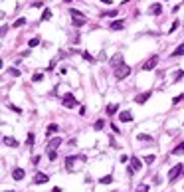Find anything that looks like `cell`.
I'll list each match as a JSON object with an SVG mask.
<instances>
[{"label":"cell","mask_w":184,"mask_h":192,"mask_svg":"<svg viewBox=\"0 0 184 192\" xmlns=\"http://www.w3.org/2000/svg\"><path fill=\"white\" fill-rule=\"evenodd\" d=\"M69 16H71V22H73V26L75 28H81V26L87 24V18L83 16V12H79V10H69Z\"/></svg>","instance_id":"cell-1"},{"label":"cell","mask_w":184,"mask_h":192,"mask_svg":"<svg viewBox=\"0 0 184 192\" xmlns=\"http://www.w3.org/2000/svg\"><path fill=\"white\" fill-rule=\"evenodd\" d=\"M129 73H131V67L127 63H121L119 67H115V77L117 79H125V77H129Z\"/></svg>","instance_id":"cell-2"},{"label":"cell","mask_w":184,"mask_h":192,"mask_svg":"<svg viewBox=\"0 0 184 192\" xmlns=\"http://www.w3.org/2000/svg\"><path fill=\"white\" fill-rule=\"evenodd\" d=\"M61 103H63V107H67V109H73V107L77 105V99L73 97V93H66L63 99H61Z\"/></svg>","instance_id":"cell-3"},{"label":"cell","mask_w":184,"mask_h":192,"mask_svg":"<svg viewBox=\"0 0 184 192\" xmlns=\"http://www.w3.org/2000/svg\"><path fill=\"white\" fill-rule=\"evenodd\" d=\"M156 63H158V56H152V58H149L145 63H143V69L145 72H151V69H155Z\"/></svg>","instance_id":"cell-4"},{"label":"cell","mask_w":184,"mask_h":192,"mask_svg":"<svg viewBox=\"0 0 184 192\" xmlns=\"http://www.w3.org/2000/svg\"><path fill=\"white\" fill-rule=\"evenodd\" d=\"M182 170H184L182 164H176V166H172V168H170V174H168V180H170V182H174V180L178 178V174L182 172Z\"/></svg>","instance_id":"cell-5"},{"label":"cell","mask_w":184,"mask_h":192,"mask_svg":"<svg viewBox=\"0 0 184 192\" xmlns=\"http://www.w3.org/2000/svg\"><path fill=\"white\" fill-rule=\"evenodd\" d=\"M119 119H121V123H131V121H133V113H131V111H127V109H125V111H121V115H119Z\"/></svg>","instance_id":"cell-6"},{"label":"cell","mask_w":184,"mask_h":192,"mask_svg":"<svg viewBox=\"0 0 184 192\" xmlns=\"http://www.w3.org/2000/svg\"><path fill=\"white\" fill-rule=\"evenodd\" d=\"M109 63H111V67H119L121 63H125V62H123V56H121V53H115L113 58H111V62H109Z\"/></svg>","instance_id":"cell-7"},{"label":"cell","mask_w":184,"mask_h":192,"mask_svg":"<svg viewBox=\"0 0 184 192\" xmlns=\"http://www.w3.org/2000/svg\"><path fill=\"white\" fill-rule=\"evenodd\" d=\"M143 163H145V160H139L137 157H131V168H133V170H137V172H139L141 166H143Z\"/></svg>","instance_id":"cell-8"},{"label":"cell","mask_w":184,"mask_h":192,"mask_svg":"<svg viewBox=\"0 0 184 192\" xmlns=\"http://www.w3.org/2000/svg\"><path fill=\"white\" fill-rule=\"evenodd\" d=\"M151 95H152V91H145V93H141V95H137V97H135V101H137L139 105H143V103H145V101L149 99Z\"/></svg>","instance_id":"cell-9"},{"label":"cell","mask_w":184,"mask_h":192,"mask_svg":"<svg viewBox=\"0 0 184 192\" xmlns=\"http://www.w3.org/2000/svg\"><path fill=\"white\" fill-rule=\"evenodd\" d=\"M24 176H26L24 168H14V170H12V178H14V180H22Z\"/></svg>","instance_id":"cell-10"},{"label":"cell","mask_w":184,"mask_h":192,"mask_svg":"<svg viewBox=\"0 0 184 192\" xmlns=\"http://www.w3.org/2000/svg\"><path fill=\"white\" fill-rule=\"evenodd\" d=\"M44 182H48V174L38 172L36 176H34V184H44Z\"/></svg>","instance_id":"cell-11"},{"label":"cell","mask_w":184,"mask_h":192,"mask_svg":"<svg viewBox=\"0 0 184 192\" xmlns=\"http://www.w3.org/2000/svg\"><path fill=\"white\" fill-rule=\"evenodd\" d=\"M109 28L115 30V32H117V30H123V28H125V22H123V20H115V22H111Z\"/></svg>","instance_id":"cell-12"},{"label":"cell","mask_w":184,"mask_h":192,"mask_svg":"<svg viewBox=\"0 0 184 192\" xmlns=\"http://www.w3.org/2000/svg\"><path fill=\"white\" fill-rule=\"evenodd\" d=\"M75 159H77V157H67V159H66V168H67V172H71V170H73Z\"/></svg>","instance_id":"cell-13"},{"label":"cell","mask_w":184,"mask_h":192,"mask_svg":"<svg viewBox=\"0 0 184 192\" xmlns=\"http://www.w3.org/2000/svg\"><path fill=\"white\" fill-rule=\"evenodd\" d=\"M2 141H4V145H8V147H18V145H20L18 141L14 139V137H4Z\"/></svg>","instance_id":"cell-14"},{"label":"cell","mask_w":184,"mask_h":192,"mask_svg":"<svg viewBox=\"0 0 184 192\" xmlns=\"http://www.w3.org/2000/svg\"><path fill=\"white\" fill-rule=\"evenodd\" d=\"M60 145H61V139L60 137H54V139L50 141V145H48V149H57Z\"/></svg>","instance_id":"cell-15"},{"label":"cell","mask_w":184,"mask_h":192,"mask_svg":"<svg viewBox=\"0 0 184 192\" xmlns=\"http://www.w3.org/2000/svg\"><path fill=\"white\" fill-rule=\"evenodd\" d=\"M137 141H143V143H151L152 137H151V135H145V133H139V135H137Z\"/></svg>","instance_id":"cell-16"},{"label":"cell","mask_w":184,"mask_h":192,"mask_svg":"<svg viewBox=\"0 0 184 192\" xmlns=\"http://www.w3.org/2000/svg\"><path fill=\"white\" fill-rule=\"evenodd\" d=\"M161 12H162V6H161V4H151V14L158 16Z\"/></svg>","instance_id":"cell-17"},{"label":"cell","mask_w":184,"mask_h":192,"mask_svg":"<svg viewBox=\"0 0 184 192\" xmlns=\"http://www.w3.org/2000/svg\"><path fill=\"white\" fill-rule=\"evenodd\" d=\"M172 154H184V143L176 145L174 149H172Z\"/></svg>","instance_id":"cell-18"},{"label":"cell","mask_w":184,"mask_h":192,"mask_svg":"<svg viewBox=\"0 0 184 192\" xmlns=\"http://www.w3.org/2000/svg\"><path fill=\"white\" fill-rule=\"evenodd\" d=\"M99 182L101 184H111V182H113V176H111V174H105V176L99 178Z\"/></svg>","instance_id":"cell-19"},{"label":"cell","mask_w":184,"mask_h":192,"mask_svg":"<svg viewBox=\"0 0 184 192\" xmlns=\"http://www.w3.org/2000/svg\"><path fill=\"white\" fill-rule=\"evenodd\" d=\"M22 26H26V18H18V20H14L12 28H22Z\"/></svg>","instance_id":"cell-20"},{"label":"cell","mask_w":184,"mask_h":192,"mask_svg":"<svg viewBox=\"0 0 184 192\" xmlns=\"http://www.w3.org/2000/svg\"><path fill=\"white\" fill-rule=\"evenodd\" d=\"M6 73H8V75H12V77H20V69H16V67H8V69H6Z\"/></svg>","instance_id":"cell-21"},{"label":"cell","mask_w":184,"mask_h":192,"mask_svg":"<svg viewBox=\"0 0 184 192\" xmlns=\"http://www.w3.org/2000/svg\"><path fill=\"white\" fill-rule=\"evenodd\" d=\"M182 53H184V44H180L178 48L172 52V58H178V56H182Z\"/></svg>","instance_id":"cell-22"},{"label":"cell","mask_w":184,"mask_h":192,"mask_svg":"<svg viewBox=\"0 0 184 192\" xmlns=\"http://www.w3.org/2000/svg\"><path fill=\"white\" fill-rule=\"evenodd\" d=\"M50 18H52V10H44V14H42V18H40V20H42V22H46V20H50Z\"/></svg>","instance_id":"cell-23"},{"label":"cell","mask_w":184,"mask_h":192,"mask_svg":"<svg viewBox=\"0 0 184 192\" xmlns=\"http://www.w3.org/2000/svg\"><path fill=\"white\" fill-rule=\"evenodd\" d=\"M48 159H50V160H56V159H57L56 149H48Z\"/></svg>","instance_id":"cell-24"},{"label":"cell","mask_w":184,"mask_h":192,"mask_svg":"<svg viewBox=\"0 0 184 192\" xmlns=\"http://www.w3.org/2000/svg\"><path fill=\"white\" fill-rule=\"evenodd\" d=\"M81 56H83V59H85V62H89V63H93V62H95V58H93V56H91L89 52H83V53H81Z\"/></svg>","instance_id":"cell-25"},{"label":"cell","mask_w":184,"mask_h":192,"mask_svg":"<svg viewBox=\"0 0 184 192\" xmlns=\"http://www.w3.org/2000/svg\"><path fill=\"white\" fill-rule=\"evenodd\" d=\"M117 109H119V105H115V103H113V105H109V107H107V115H115V113H117Z\"/></svg>","instance_id":"cell-26"},{"label":"cell","mask_w":184,"mask_h":192,"mask_svg":"<svg viewBox=\"0 0 184 192\" xmlns=\"http://www.w3.org/2000/svg\"><path fill=\"white\" fill-rule=\"evenodd\" d=\"M57 129H60V127L56 125V123H50V125H48V133L52 135V133H57Z\"/></svg>","instance_id":"cell-27"},{"label":"cell","mask_w":184,"mask_h":192,"mask_svg":"<svg viewBox=\"0 0 184 192\" xmlns=\"http://www.w3.org/2000/svg\"><path fill=\"white\" fill-rule=\"evenodd\" d=\"M103 127H105V121H103V119H99V121H97V123L93 125V129H95V131H101Z\"/></svg>","instance_id":"cell-28"},{"label":"cell","mask_w":184,"mask_h":192,"mask_svg":"<svg viewBox=\"0 0 184 192\" xmlns=\"http://www.w3.org/2000/svg\"><path fill=\"white\" fill-rule=\"evenodd\" d=\"M143 160H145V164H152V163H155V154H146Z\"/></svg>","instance_id":"cell-29"},{"label":"cell","mask_w":184,"mask_h":192,"mask_svg":"<svg viewBox=\"0 0 184 192\" xmlns=\"http://www.w3.org/2000/svg\"><path fill=\"white\" fill-rule=\"evenodd\" d=\"M38 44H40V38H32V40L28 42V46H30V48H36Z\"/></svg>","instance_id":"cell-30"},{"label":"cell","mask_w":184,"mask_h":192,"mask_svg":"<svg viewBox=\"0 0 184 192\" xmlns=\"http://www.w3.org/2000/svg\"><path fill=\"white\" fill-rule=\"evenodd\" d=\"M42 79H44V73H34V77H32V81H42Z\"/></svg>","instance_id":"cell-31"},{"label":"cell","mask_w":184,"mask_h":192,"mask_svg":"<svg viewBox=\"0 0 184 192\" xmlns=\"http://www.w3.org/2000/svg\"><path fill=\"white\" fill-rule=\"evenodd\" d=\"M182 75H184V72H182V69H178V72L174 73V81H180V79H182Z\"/></svg>","instance_id":"cell-32"},{"label":"cell","mask_w":184,"mask_h":192,"mask_svg":"<svg viewBox=\"0 0 184 192\" xmlns=\"http://www.w3.org/2000/svg\"><path fill=\"white\" fill-rule=\"evenodd\" d=\"M178 24H180L178 20H174V22L170 24V30H168V32H176V28H178Z\"/></svg>","instance_id":"cell-33"},{"label":"cell","mask_w":184,"mask_h":192,"mask_svg":"<svg viewBox=\"0 0 184 192\" xmlns=\"http://www.w3.org/2000/svg\"><path fill=\"white\" fill-rule=\"evenodd\" d=\"M8 109H12L14 113H22V109H20V107H16V105H12V103L8 105Z\"/></svg>","instance_id":"cell-34"},{"label":"cell","mask_w":184,"mask_h":192,"mask_svg":"<svg viewBox=\"0 0 184 192\" xmlns=\"http://www.w3.org/2000/svg\"><path fill=\"white\" fill-rule=\"evenodd\" d=\"M135 192H149V186H146V184H143V186H139Z\"/></svg>","instance_id":"cell-35"},{"label":"cell","mask_w":184,"mask_h":192,"mask_svg":"<svg viewBox=\"0 0 184 192\" xmlns=\"http://www.w3.org/2000/svg\"><path fill=\"white\" fill-rule=\"evenodd\" d=\"M103 16H111V18H113V16H117V10H109V12H105Z\"/></svg>","instance_id":"cell-36"},{"label":"cell","mask_w":184,"mask_h":192,"mask_svg":"<svg viewBox=\"0 0 184 192\" xmlns=\"http://www.w3.org/2000/svg\"><path fill=\"white\" fill-rule=\"evenodd\" d=\"M28 145H30V147L34 145V133H28Z\"/></svg>","instance_id":"cell-37"},{"label":"cell","mask_w":184,"mask_h":192,"mask_svg":"<svg viewBox=\"0 0 184 192\" xmlns=\"http://www.w3.org/2000/svg\"><path fill=\"white\" fill-rule=\"evenodd\" d=\"M54 192H61V188H57V186H56V188H54Z\"/></svg>","instance_id":"cell-38"},{"label":"cell","mask_w":184,"mask_h":192,"mask_svg":"<svg viewBox=\"0 0 184 192\" xmlns=\"http://www.w3.org/2000/svg\"><path fill=\"white\" fill-rule=\"evenodd\" d=\"M63 2H73V0H63Z\"/></svg>","instance_id":"cell-39"},{"label":"cell","mask_w":184,"mask_h":192,"mask_svg":"<svg viewBox=\"0 0 184 192\" xmlns=\"http://www.w3.org/2000/svg\"><path fill=\"white\" fill-rule=\"evenodd\" d=\"M6 192H14V190H6Z\"/></svg>","instance_id":"cell-40"},{"label":"cell","mask_w":184,"mask_h":192,"mask_svg":"<svg viewBox=\"0 0 184 192\" xmlns=\"http://www.w3.org/2000/svg\"><path fill=\"white\" fill-rule=\"evenodd\" d=\"M182 99H184V95H182Z\"/></svg>","instance_id":"cell-41"}]
</instances>
